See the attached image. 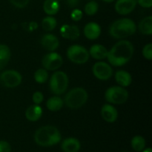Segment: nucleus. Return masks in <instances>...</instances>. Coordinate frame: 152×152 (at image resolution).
Masks as SVG:
<instances>
[{
	"label": "nucleus",
	"instance_id": "9b49d317",
	"mask_svg": "<svg viewBox=\"0 0 152 152\" xmlns=\"http://www.w3.org/2000/svg\"><path fill=\"white\" fill-rule=\"evenodd\" d=\"M137 4V0H117L114 8L119 14L128 15L134 10Z\"/></svg>",
	"mask_w": 152,
	"mask_h": 152
},
{
	"label": "nucleus",
	"instance_id": "6ab92c4d",
	"mask_svg": "<svg viewBox=\"0 0 152 152\" xmlns=\"http://www.w3.org/2000/svg\"><path fill=\"white\" fill-rule=\"evenodd\" d=\"M115 80L117 83L122 87H128L132 83V77L127 71L120 70L116 72Z\"/></svg>",
	"mask_w": 152,
	"mask_h": 152
},
{
	"label": "nucleus",
	"instance_id": "58836bf2",
	"mask_svg": "<svg viewBox=\"0 0 152 152\" xmlns=\"http://www.w3.org/2000/svg\"><path fill=\"white\" fill-rule=\"evenodd\" d=\"M90 1H91V0H90Z\"/></svg>",
	"mask_w": 152,
	"mask_h": 152
},
{
	"label": "nucleus",
	"instance_id": "39448f33",
	"mask_svg": "<svg viewBox=\"0 0 152 152\" xmlns=\"http://www.w3.org/2000/svg\"><path fill=\"white\" fill-rule=\"evenodd\" d=\"M129 92L122 86H112L107 89L105 98L107 102L111 104L121 105L125 103L129 99Z\"/></svg>",
	"mask_w": 152,
	"mask_h": 152
},
{
	"label": "nucleus",
	"instance_id": "20e7f679",
	"mask_svg": "<svg viewBox=\"0 0 152 152\" xmlns=\"http://www.w3.org/2000/svg\"><path fill=\"white\" fill-rule=\"evenodd\" d=\"M88 97L87 91L83 88H75L65 95V103L68 108L77 109L86 104Z\"/></svg>",
	"mask_w": 152,
	"mask_h": 152
},
{
	"label": "nucleus",
	"instance_id": "f704fd0d",
	"mask_svg": "<svg viewBox=\"0 0 152 152\" xmlns=\"http://www.w3.org/2000/svg\"><path fill=\"white\" fill-rule=\"evenodd\" d=\"M28 27H29V29L31 31H34V30H36L38 28V24L36 22H31L28 25Z\"/></svg>",
	"mask_w": 152,
	"mask_h": 152
},
{
	"label": "nucleus",
	"instance_id": "9d476101",
	"mask_svg": "<svg viewBox=\"0 0 152 152\" xmlns=\"http://www.w3.org/2000/svg\"><path fill=\"white\" fill-rule=\"evenodd\" d=\"M94 75L100 80H107L112 77L113 70L111 65L105 62H98L92 68Z\"/></svg>",
	"mask_w": 152,
	"mask_h": 152
},
{
	"label": "nucleus",
	"instance_id": "4c0bfd02",
	"mask_svg": "<svg viewBox=\"0 0 152 152\" xmlns=\"http://www.w3.org/2000/svg\"><path fill=\"white\" fill-rule=\"evenodd\" d=\"M124 152H127V151H124Z\"/></svg>",
	"mask_w": 152,
	"mask_h": 152
},
{
	"label": "nucleus",
	"instance_id": "5701e85b",
	"mask_svg": "<svg viewBox=\"0 0 152 152\" xmlns=\"http://www.w3.org/2000/svg\"><path fill=\"white\" fill-rule=\"evenodd\" d=\"M64 102L62 99L59 96H54L49 98L46 102L48 109L51 111H58L63 107Z\"/></svg>",
	"mask_w": 152,
	"mask_h": 152
},
{
	"label": "nucleus",
	"instance_id": "1a4fd4ad",
	"mask_svg": "<svg viewBox=\"0 0 152 152\" xmlns=\"http://www.w3.org/2000/svg\"><path fill=\"white\" fill-rule=\"evenodd\" d=\"M42 64L45 70L55 71L62 66L63 64V59L59 53L52 51L44 56Z\"/></svg>",
	"mask_w": 152,
	"mask_h": 152
},
{
	"label": "nucleus",
	"instance_id": "4468645a",
	"mask_svg": "<svg viewBox=\"0 0 152 152\" xmlns=\"http://www.w3.org/2000/svg\"><path fill=\"white\" fill-rule=\"evenodd\" d=\"M60 34L63 38L70 40H75L80 37V31L77 25H64L61 27Z\"/></svg>",
	"mask_w": 152,
	"mask_h": 152
},
{
	"label": "nucleus",
	"instance_id": "f3484780",
	"mask_svg": "<svg viewBox=\"0 0 152 152\" xmlns=\"http://www.w3.org/2000/svg\"><path fill=\"white\" fill-rule=\"evenodd\" d=\"M42 115V108L37 104L29 106L25 111V117L31 122H36L39 120L41 118Z\"/></svg>",
	"mask_w": 152,
	"mask_h": 152
},
{
	"label": "nucleus",
	"instance_id": "f8f14e48",
	"mask_svg": "<svg viewBox=\"0 0 152 152\" xmlns=\"http://www.w3.org/2000/svg\"><path fill=\"white\" fill-rule=\"evenodd\" d=\"M40 42L42 46L45 50L51 52L56 50L59 45V41L57 37L51 34H48L43 36Z\"/></svg>",
	"mask_w": 152,
	"mask_h": 152
},
{
	"label": "nucleus",
	"instance_id": "e433bc0d",
	"mask_svg": "<svg viewBox=\"0 0 152 152\" xmlns=\"http://www.w3.org/2000/svg\"><path fill=\"white\" fill-rule=\"evenodd\" d=\"M102 1L107 3H111V2H113V1H114L115 0H102Z\"/></svg>",
	"mask_w": 152,
	"mask_h": 152
},
{
	"label": "nucleus",
	"instance_id": "7c9ffc66",
	"mask_svg": "<svg viewBox=\"0 0 152 152\" xmlns=\"http://www.w3.org/2000/svg\"><path fill=\"white\" fill-rule=\"evenodd\" d=\"M33 102H34V104H37V105H39L40 103H42L44 99V96H43L42 93L40 91H36L34 92V94L32 96Z\"/></svg>",
	"mask_w": 152,
	"mask_h": 152
},
{
	"label": "nucleus",
	"instance_id": "c756f323",
	"mask_svg": "<svg viewBox=\"0 0 152 152\" xmlns=\"http://www.w3.org/2000/svg\"><path fill=\"white\" fill-rule=\"evenodd\" d=\"M83 14L82 10H80V9L75 8L71 13V18L72 19V20L78 22V21H80L83 18Z\"/></svg>",
	"mask_w": 152,
	"mask_h": 152
},
{
	"label": "nucleus",
	"instance_id": "b1692460",
	"mask_svg": "<svg viewBox=\"0 0 152 152\" xmlns=\"http://www.w3.org/2000/svg\"><path fill=\"white\" fill-rule=\"evenodd\" d=\"M131 145H132V148L135 151L141 152L144 148H145L146 141L143 137L140 136V135H137L132 139Z\"/></svg>",
	"mask_w": 152,
	"mask_h": 152
},
{
	"label": "nucleus",
	"instance_id": "a211bd4d",
	"mask_svg": "<svg viewBox=\"0 0 152 152\" xmlns=\"http://www.w3.org/2000/svg\"><path fill=\"white\" fill-rule=\"evenodd\" d=\"M89 54L95 59H104L107 58L108 50L105 46L99 44H95L91 47L89 50Z\"/></svg>",
	"mask_w": 152,
	"mask_h": 152
},
{
	"label": "nucleus",
	"instance_id": "423d86ee",
	"mask_svg": "<svg viewBox=\"0 0 152 152\" xmlns=\"http://www.w3.org/2000/svg\"><path fill=\"white\" fill-rule=\"evenodd\" d=\"M68 86V77L63 71H56L50 80V88L56 95H61L66 91Z\"/></svg>",
	"mask_w": 152,
	"mask_h": 152
},
{
	"label": "nucleus",
	"instance_id": "f257e3e1",
	"mask_svg": "<svg viewBox=\"0 0 152 152\" xmlns=\"http://www.w3.org/2000/svg\"><path fill=\"white\" fill-rule=\"evenodd\" d=\"M134 50V45L131 42L120 40L108 50L107 59L111 65L123 66L131 60L133 56Z\"/></svg>",
	"mask_w": 152,
	"mask_h": 152
},
{
	"label": "nucleus",
	"instance_id": "dca6fc26",
	"mask_svg": "<svg viewBox=\"0 0 152 152\" xmlns=\"http://www.w3.org/2000/svg\"><path fill=\"white\" fill-rule=\"evenodd\" d=\"M61 148L64 152H78L81 148V143L77 138L68 137L62 142Z\"/></svg>",
	"mask_w": 152,
	"mask_h": 152
},
{
	"label": "nucleus",
	"instance_id": "393cba45",
	"mask_svg": "<svg viewBox=\"0 0 152 152\" xmlns=\"http://www.w3.org/2000/svg\"><path fill=\"white\" fill-rule=\"evenodd\" d=\"M57 21L52 16L45 17L42 21V27L46 31H51L56 28Z\"/></svg>",
	"mask_w": 152,
	"mask_h": 152
},
{
	"label": "nucleus",
	"instance_id": "a878e982",
	"mask_svg": "<svg viewBox=\"0 0 152 152\" xmlns=\"http://www.w3.org/2000/svg\"><path fill=\"white\" fill-rule=\"evenodd\" d=\"M48 78V74L47 72V70L45 68H39L37 70L34 74V80L37 83H39V84L45 83Z\"/></svg>",
	"mask_w": 152,
	"mask_h": 152
},
{
	"label": "nucleus",
	"instance_id": "ddd939ff",
	"mask_svg": "<svg viewBox=\"0 0 152 152\" xmlns=\"http://www.w3.org/2000/svg\"><path fill=\"white\" fill-rule=\"evenodd\" d=\"M101 116L107 123H114L118 117L117 110L110 104H105L101 108Z\"/></svg>",
	"mask_w": 152,
	"mask_h": 152
},
{
	"label": "nucleus",
	"instance_id": "c85d7f7f",
	"mask_svg": "<svg viewBox=\"0 0 152 152\" xmlns=\"http://www.w3.org/2000/svg\"><path fill=\"white\" fill-rule=\"evenodd\" d=\"M12 4L18 8H24L29 3L30 0H9Z\"/></svg>",
	"mask_w": 152,
	"mask_h": 152
},
{
	"label": "nucleus",
	"instance_id": "412c9836",
	"mask_svg": "<svg viewBox=\"0 0 152 152\" xmlns=\"http://www.w3.org/2000/svg\"><path fill=\"white\" fill-rule=\"evenodd\" d=\"M11 56V52L7 45L0 44V71L7 66Z\"/></svg>",
	"mask_w": 152,
	"mask_h": 152
},
{
	"label": "nucleus",
	"instance_id": "f03ea898",
	"mask_svg": "<svg viewBox=\"0 0 152 152\" xmlns=\"http://www.w3.org/2000/svg\"><path fill=\"white\" fill-rule=\"evenodd\" d=\"M62 135L57 128L53 126H42L34 134V141L42 147H50L59 143Z\"/></svg>",
	"mask_w": 152,
	"mask_h": 152
},
{
	"label": "nucleus",
	"instance_id": "aec40b11",
	"mask_svg": "<svg viewBox=\"0 0 152 152\" xmlns=\"http://www.w3.org/2000/svg\"><path fill=\"white\" fill-rule=\"evenodd\" d=\"M59 2L58 0H45L43 3V10L49 16L56 15L59 12Z\"/></svg>",
	"mask_w": 152,
	"mask_h": 152
},
{
	"label": "nucleus",
	"instance_id": "473e14b6",
	"mask_svg": "<svg viewBox=\"0 0 152 152\" xmlns=\"http://www.w3.org/2000/svg\"><path fill=\"white\" fill-rule=\"evenodd\" d=\"M137 2L144 8H150L152 6V0H137Z\"/></svg>",
	"mask_w": 152,
	"mask_h": 152
},
{
	"label": "nucleus",
	"instance_id": "c9c22d12",
	"mask_svg": "<svg viewBox=\"0 0 152 152\" xmlns=\"http://www.w3.org/2000/svg\"><path fill=\"white\" fill-rule=\"evenodd\" d=\"M141 152H152V149L151 148H144Z\"/></svg>",
	"mask_w": 152,
	"mask_h": 152
},
{
	"label": "nucleus",
	"instance_id": "cd10ccee",
	"mask_svg": "<svg viewBox=\"0 0 152 152\" xmlns=\"http://www.w3.org/2000/svg\"><path fill=\"white\" fill-rule=\"evenodd\" d=\"M142 55L144 57L148 60H151L152 59V44L149 43L144 46L142 49Z\"/></svg>",
	"mask_w": 152,
	"mask_h": 152
},
{
	"label": "nucleus",
	"instance_id": "4be33fe9",
	"mask_svg": "<svg viewBox=\"0 0 152 152\" xmlns=\"http://www.w3.org/2000/svg\"><path fill=\"white\" fill-rule=\"evenodd\" d=\"M139 31L144 35H151L152 34V16H149L143 18L139 24Z\"/></svg>",
	"mask_w": 152,
	"mask_h": 152
},
{
	"label": "nucleus",
	"instance_id": "6e6552de",
	"mask_svg": "<svg viewBox=\"0 0 152 152\" xmlns=\"http://www.w3.org/2000/svg\"><path fill=\"white\" fill-rule=\"evenodd\" d=\"M22 77L15 70H7L0 74V83L6 88H16L21 84Z\"/></svg>",
	"mask_w": 152,
	"mask_h": 152
},
{
	"label": "nucleus",
	"instance_id": "bb28decb",
	"mask_svg": "<svg viewBox=\"0 0 152 152\" xmlns=\"http://www.w3.org/2000/svg\"><path fill=\"white\" fill-rule=\"evenodd\" d=\"M98 9H99L98 3L94 0H91L85 5L84 10L86 14L88 15V16H93L97 13Z\"/></svg>",
	"mask_w": 152,
	"mask_h": 152
},
{
	"label": "nucleus",
	"instance_id": "2f4dec72",
	"mask_svg": "<svg viewBox=\"0 0 152 152\" xmlns=\"http://www.w3.org/2000/svg\"><path fill=\"white\" fill-rule=\"evenodd\" d=\"M0 152H11V146L8 142L0 140Z\"/></svg>",
	"mask_w": 152,
	"mask_h": 152
},
{
	"label": "nucleus",
	"instance_id": "0eeeda50",
	"mask_svg": "<svg viewBox=\"0 0 152 152\" xmlns=\"http://www.w3.org/2000/svg\"><path fill=\"white\" fill-rule=\"evenodd\" d=\"M67 56L71 62L76 64H85L89 59V52L80 45H73L67 50Z\"/></svg>",
	"mask_w": 152,
	"mask_h": 152
},
{
	"label": "nucleus",
	"instance_id": "7ed1b4c3",
	"mask_svg": "<svg viewBox=\"0 0 152 152\" xmlns=\"http://www.w3.org/2000/svg\"><path fill=\"white\" fill-rule=\"evenodd\" d=\"M137 26L133 20L123 18L113 22L109 28V34L115 39H124L134 34Z\"/></svg>",
	"mask_w": 152,
	"mask_h": 152
},
{
	"label": "nucleus",
	"instance_id": "2eb2a0df",
	"mask_svg": "<svg viewBox=\"0 0 152 152\" xmlns=\"http://www.w3.org/2000/svg\"><path fill=\"white\" fill-rule=\"evenodd\" d=\"M84 35L91 40L96 39L101 34V28L96 22H89L84 28Z\"/></svg>",
	"mask_w": 152,
	"mask_h": 152
},
{
	"label": "nucleus",
	"instance_id": "72a5a7b5",
	"mask_svg": "<svg viewBox=\"0 0 152 152\" xmlns=\"http://www.w3.org/2000/svg\"><path fill=\"white\" fill-rule=\"evenodd\" d=\"M67 4L71 8H76L80 3V0H65Z\"/></svg>",
	"mask_w": 152,
	"mask_h": 152
}]
</instances>
